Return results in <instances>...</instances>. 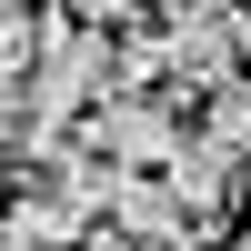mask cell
I'll use <instances>...</instances> for the list:
<instances>
[{
	"mask_svg": "<svg viewBox=\"0 0 251 251\" xmlns=\"http://www.w3.org/2000/svg\"><path fill=\"white\" fill-rule=\"evenodd\" d=\"M60 10H71V20H100V30H131L151 0H60Z\"/></svg>",
	"mask_w": 251,
	"mask_h": 251,
	"instance_id": "5",
	"label": "cell"
},
{
	"mask_svg": "<svg viewBox=\"0 0 251 251\" xmlns=\"http://www.w3.org/2000/svg\"><path fill=\"white\" fill-rule=\"evenodd\" d=\"M0 221H10V241H20V251H80V241H91V231H100V221H91V211H80V201H71V191H60V181H50V171H40V181H30V191H20V201H10V211H0Z\"/></svg>",
	"mask_w": 251,
	"mask_h": 251,
	"instance_id": "3",
	"label": "cell"
},
{
	"mask_svg": "<svg viewBox=\"0 0 251 251\" xmlns=\"http://www.w3.org/2000/svg\"><path fill=\"white\" fill-rule=\"evenodd\" d=\"M161 181H171V201L201 221V231H221V221H231V201H241V181H251V161L221 151L211 131H191V141L171 151V171H161Z\"/></svg>",
	"mask_w": 251,
	"mask_h": 251,
	"instance_id": "2",
	"label": "cell"
},
{
	"mask_svg": "<svg viewBox=\"0 0 251 251\" xmlns=\"http://www.w3.org/2000/svg\"><path fill=\"white\" fill-rule=\"evenodd\" d=\"M201 131H211L221 151H241V161H251V71H241V80H221V91L201 100Z\"/></svg>",
	"mask_w": 251,
	"mask_h": 251,
	"instance_id": "4",
	"label": "cell"
},
{
	"mask_svg": "<svg viewBox=\"0 0 251 251\" xmlns=\"http://www.w3.org/2000/svg\"><path fill=\"white\" fill-rule=\"evenodd\" d=\"M0 251H20V241H10V221H0Z\"/></svg>",
	"mask_w": 251,
	"mask_h": 251,
	"instance_id": "6",
	"label": "cell"
},
{
	"mask_svg": "<svg viewBox=\"0 0 251 251\" xmlns=\"http://www.w3.org/2000/svg\"><path fill=\"white\" fill-rule=\"evenodd\" d=\"M10 10H20V0H0V20H10Z\"/></svg>",
	"mask_w": 251,
	"mask_h": 251,
	"instance_id": "7",
	"label": "cell"
},
{
	"mask_svg": "<svg viewBox=\"0 0 251 251\" xmlns=\"http://www.w3.org/2000/svg\"><path fill=\"white\" fill-rule=\"evenodd\" d=\"M80 141H91V151H111L121 171H171V151H181L191 131H181V111H171L161 91H111L91 121H80Z\"/></svg>",
	"mask_w": 251,
	"mask_h": 251,
	"instance_id": "1",
	"label": "cell"
}]
</instances>
